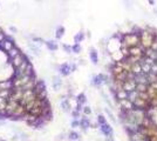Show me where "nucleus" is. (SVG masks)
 <instances>
[{"label": "nucleus", "mask_w": 157, "mask_h": 141, "mask_svg": "<svg viewBox=\"0 0 157 141\" xmlns=\"http://www.w3.org/2000/svg\"><path fill=\"white\" fill-rule=\"evenodd\" d=\"M86 39V33L83 31H80L74 35V44H80Z\"/></svg>", "instance_id": "15"}, {"label": "nucleus", "mask_w": 157, "mask_h": 141, "mask_svg": "<svg viewBox=\"0 0 157 141\" xmlns=\"http://www.w3.org/2000/svg\"><path fill=\"white\" fill-rule=\"evenodd\" d=\"M46 47H47V50L48 51H51V52H56L58 51V48H59V46L56 44V41L55 40H46Z\"/></svg>", "instance_id": "10"}, {"label": "nucleus", "mask_w": 157, "mask_h": 141, "mask_svg": "<svg viewBox=\"0 0 157 141\" xmlns=\"http://www.w3.org/2000/svg\"><path fill=\"white\" fill-rule=\"evenodd\" d=\"M28 139H29V138H28V135H27L26 133H19V140L27 141Z\"/></svg>", "instance_id": "27"}, {"label": "nucleus", "mask_w": 157, "mask_h": 141, "mask_svg": "<svg viewBox=\"0 0 157 141\" xmlns=\"http://www.w3.org/2000/svg\"><path fill=\"white\" fill-rule=\"evenodd\" d=\"M86 36H87L88 39H90V38H92V33H90L89 31H87V32H86Z\"/></svg>", "instance_id": "32"}, {"label": "nucleus", "mask_w": 157, "mask_h": 141, "mask_svg": "<svg viewBox=\"0 0 157 141\" xmlns=\"http://www.w3.org/2000/svg\"><path fill=\"white\" fill-rule=\"evenodd\" d=\"M90 85L95 88H101L103 86V82H102V80H101L99 74H93L92 75V78H90Z\"/></svg>", "instance_id": "9"}, {"label": "nucleus", "mask_w": 157, "mask_h": 141, "mask_svg": "<svg viewBox=\"0 0 157 141\" xmlns=\"http://www.w3.org/2000/svg\"><path fill=\"white\" fill-rule=\"evenodd\" d=\"M70 127L72 128H78L80 127V120H72V122H70Z\"/></svg>", "instance_id": "26"}, {"label": "nucleus", "mask_w": 157, "mask_h": 141, "mask_svg": "<svg viewBox=\"0 0 157 141\" xmlns=\"http://www.w3.org/2000/svg\"><path fill=\"white\" fill-rule=\"evenodd\" d=\"M24 62H25V59H24V53H21V54L17 55L15 58L11 59V60H9V65H11L14 70H17V68H19Z\"/></svg>", "instance_id": "6"}, {"label": "nucleus", "mask_w": 157, "mask_h": 141, "mask_svg": "<svg viewBox=\"0 0 157 141\" xmlns=\"http://www.w3.org/2000/svg\"><path fill=\"white\" fill-rule=\"evenodd\" d=\"M96 122L99 123L100 126H102V125L108 123V120H107V118H105V114H102V113H97V115H96Z\"/></svg>", "instance_id": "18"}, {"label": "nucleus", "mask_w": 157, "mask_h": 141, "mask_svg": "<svg viewBox=\"0 0 157 141\" xmlns=\"http://www.w3.org/2000/svg\"><path fill=\"white\" fill-rule=\"evenodd\" d=\"M59 73L62 77H69L72 74V68H70V62H63L58 67Z\"/></svg>", "instance_id": "7"}, {"label": "nucleus", "mask_w": 157, "mask_h": 141, "mask_svg": "<svg viewBox=\"0 0 157 141\" xmlns=\"http://www.w3.org/2000/svg\"><path fill=\"white\" fill-rule=\"evenodd\" d=\"M67 139L69 141H80L81 140V135H80V133L75 132V131H70L67 134Z\"/></svg>", "instance_id": "14"}, {"label": "nucleus", "mask_w": 157, "mask_h": 141, "mask_svg": "<svg viewBox=\"0 0 157 141\" xmlns=\"http://www.w3.org/2000/svg\"><path fill=\"white\" fill-rule=\"evenodd\" d=\"M82 113H83V115H86V116H90V115L93 114V109H92L89 106H85Z\"/></svg>", "instance_id": "22"}, {"label": "nucleus", "mask_w": 157, "mask_h": 141, "mask_svg": "<svg viewBox=\"0 0 157 141\" xmlns=\"http://www.w3.org/2000/svg\"><path fill=\"white\" fill-rule=\"evenodd\" d=\"M9 32H11V33H13V34H17L18 28L15 26H9Z\"/></svg>", "instance_id": "29"}, {"label": "nucleus", "mask_w": 157, "mask_h": 141, "mask_svg": "<svg viewBox=\"0 0 157 141\" xmlns=\"http://www.w3.org/2000/svg\"><path fill=\"white\" fill-rule=\"evenodd\" d=\"M62 50L67 53V54L73 53V51H72V46H69L68 44H62Z\"/></svg>", "instance_id": "24"}, {"label": "nucleus", "mask_w": 157, "mask_h": 141, "mask_svg": "<svg viewBox=\"0 0 157 141\" xmlns=\"http://www.w3.org/2000/svg\"><path fill=\"white\" fill-rule=\"evenodd\" d=\"M78 65L76 64V62H74V61L70 62V68H72V73L76 72V70H78Z\"/></svg>", "instance_id": "28"}, {"label": "nucleus", "mask_w": 157, "mask_h": 141, "mask_svg": "<svg viewBox=\"0 0 157 141\" xmlns=\"http://www.w3.org/2000/svg\"><path fill=\"white\" fill-rule=\"evenodd\" d=\"M62 85H63V81H62V79L60 78V75H54V77H53V80H52L53 89H54L55 92H58V91L61 89Z\"/></svg>", "instance_id": "8"}, {"label": "nucleus", "mask_w": 157, "mask_h": 141, "mask_svg": "<svg viewBox=\"0 0 157 141\" xmlns=\"http://www.w3.org/2000/svg\"><path fill=\"white\" fill-rule=\"evenodd\" d=\"M121 44H122L123 47H127V48H134V47H137V46H141V38L140 34L137 33H132V32H129V33H123V38L121 40Z\"/></svg>", "instance_id": "1"}, {"label": "nucleus", "mask_w": 157, "mask_h": 141, "mask_svg": "<svg viewBox=\"0 0 157 141\" xmlns=\"http://www.w3.org/2000/svg\"><path fill=\"white\" fill-rule=\"evenodd\" d=\"M65 32H66V28L62 26V25H59L55 29V39L56 40H61L65 35Z\"/></svg>", "instance_id": "12"}, {"label": "nucleus", "mask_w": 157, "mask_h": 141, "mask_svg": "<svg viewBox=\"0 0 157 141\" xmlns=\"http://www.w3.org/2000/svg\"><path fill=\"white\" fill-rule=\"evenodd\" d=\"M11 140H12V141H18V140H19V136L14 135V136H12V138H11Z\"/></svg>", "instance_id": "31"}, {"label": "nucleus", "mask_w": 157, "mask_h": 141, "mask_svg": "<svg viewBox=\"0 0 157 141\" xmlns=\"http://www.w3.org/2000/svg\"><path fill=\"white\" fill-rule=\"evenodd\" d=\"M137 99H139V92H137V91H132V92H130V93L128 94V100H130L132 104H134Z\"/></svg>", "instance_id": "20"}, {"label": "nucleus", "mask_w": 157, "mask_h": 141, "mask_svg": "<svg viewBox=\"0 0 157 141\" xmlns=\"http://www.w3.org/2000/svg\"><path fill=\"white\" fill-rule=\"evenodd\" d=\"M27 46H28V50L31 51V53H33V54L36 55V57H39V55H40V48H39L38 46H35L33 43H28Z\"/></svg>", "instance_id": "17"}, {"label": "nucleus", "mask_w": 157, "mask_h": 141, "mask_svg": "<svg viewBox=\"0 0 157 141\" xmlns=\"http://www.w3.org/2000/svg\"><path fill=\"white\" fill-rule=\"evenodd\" d=\"M100 132L105 138H114V128L110 123L100 126Z\"/></svg>", "instance_id": "3"}, {"label": "nucleus", "mask_w": 157, "mask_h": 141, "mask_svg": "<svg viewBox=\"0 0 157 141\" xmlns=\"http://www.w3.org/2000/svg\"><path fill=\"white\" fill-rule=\"evenodd\" d=\"M154 13H155V14L157 15V6H156V7H154Z\"/></svg>", "instance_id": "34"}, {"label": "nucleus", "mask_w": 157, "mask_h": 141, "mask_svg": "<svg viewBox=\"0 0 157 141\" xmlns=\"http://www.w3.org/2000/svg\"><path fill=\"white\" fill-rule=\"evenodd\" d=\"M78 65H82V66H86L87 65V62H86V60L85 59H81V60H78Z\"/></svg>", "instance_id": "30"}, {"label": "nucleus", "mask_w": 157, "mask_h": 141, "mask_svg": "<svg viewBox=\"0 0 157 141\" xmlns=\"http://www.w3.org/2000/svg\"><path fill=\"white\" fill-rule=\"evenodd\" d=\"M32 41L33 43H38V44H45L46 40H44L42 38H39V36H33L32 38Z\"/></svg>", "instance_id": "25"}, {"label": "nucleus", "mask_w": 157, "mask_h": 141, "mask_svg": "<svg viewBox=\"0 0 157 141\" xmlns=\"http://www.w3.org/2000/svg\"><path fill=\"white\" fill-rule=\"evenodd\" d=\"M75 100H76V104H80V105L82 106H86V104H87V95L82 92V93H78V95L75 97Z\"/></svg>", "instance_id": "13"}, {"label": "nucleus", "mask_w": 157, "mask_h": 141, "mask_svg": "<svg viewBox=\"0 0 157 141\" xmlns=\"http://www.w3.org/2000/svg\"><path fill=\"white\" fill-rule=\"evenodd\" d=\"M156 64H157V61H156Z\"/></svg>", "instance_id": "36"}, {"label": "nucleus", "mask_w": 157, "mask_h": 141, "mask_svg": "<svg viewBox=\"0 0 157 141\" xmlns=\"http://www.w3.org/2000/svg\"><path fill=\"white\" fill-rule=\"evenodd\" d=\"M21 53H22V52L20 51V48H19L17 45H15V46H14V47H13V48H12V50H11V51H9L8 53H7V55H8V59L11 60V59L15 58L17 55H19V54H21Z\"/></svg>", "instance_id": "16"}, {"label": "nucleus", "mask_w": 157, "mask_h": 141, "mask_svg": "<svg viewBox=\"0 0 157 141\" xmlns=\"http://www.w3.org/2000/svg\"><path fill=\"white\" fill-rule=\"evenodd\" d=\"M70 115H72V118H73L74 120H80V119H81V113L78 112V111H75V109H73V111L70 112Z\"/></svg>", "instance_id": "23"}, {"label": "nucleus", "mask_w": 157, "mask_h": 141, "mask_svg": "<svg viewBox=\"0 0 157 141\" xmlns=\"http://www.w3.org/2000/svg\"><path fill=\"white\" fill-rule=\"evenodd\" d=\"M72 51H73L74 54H80V53L82 52V47H81L80 44H74L72 46Z\"/></svg>", "instance_id": "21"}, {"label": "nucleus", "mask_w": 157, "mask_h": 141, "mask_svg": "<svg viewBox=\"0 0 157 141\" xmlns=\"http://www.w3.org/2000/svg\"><path fill=\"white\" fill-rule=\"evenodd\" d=\"M88 54H89V59H90L92 64H93L94 66H97V65H99V60H100L97 50H96L95 47L90 46V47H89V50H88Z\"/></svg>", "instance_id": "4"}, {"label": "nucleus", "mask_w": 157, "mask_h": 141, "mask_svg": "<svg viewBox=\"0 0 157 141\" xmlns=\"http://www.w3.org/2000/svg\"><path fill=\"white\" fill-rule=\"evenodd\" d=\"M148 2L151 5V6H154V7H155V5H156V2H155V1H152V0H149Z\"/></svg>", "instance_id": "33"}, {"label": "nucleus", "mask_w": 157, "mask_h": 141, "mask_svg": "<svg viewBox=\"0 0 157 141\" xmlns=\"http://www.w3.org/2000/svg\"><path fill=\"white\" fill-rule=\"evenodd\" d=\"M0 141H6L5 139H0Z\"/></svg>", "instance_id": "35"}, {"label": "nucleus", "mask_w": 157, "mask_h": 141, "mask_svg": "<svg viewBox=\"0 0 157 141\" xmlns=\"http://www.w3.org/2000/svg\"><path fill=\"white\" fill-rule=\"evenodd\" d=\"M90 126H92V120L86 115L81 116V119H80V128H81V131L83 133H87L88 129L90 128Z\"/></svg>", "instance_id": "5"}, {"label": "nucleus", "mask_w": 157, "mask_h": 141, "mask_svg": "<svg viewBox=\"0 0 157 141\" xmlns=\"http://www.w3.org/2000/svg\"><path fill=\"white\" fill-rule=\"evenodd\" d=\"M149 85H145V84H136V91L139 93H145L148 92Z\"/></svg>", "instance_id": "19"}, {"label": "nucleus", "mask_w": 157, "mask_h": 141, "mask_svg": "<svg viewBox=\"0 0 157 141\" xmlns=\"http://www.w3.org/2000/svg\"><path fill=\"white\" fill-rule=\"evenodd\" d=\"M103 112H105V115L108 116V119L112 121L113 125H117V120H116V118H115V115H114L113 111H112L109 107H105V108H103Z\"/></svg>", "instance_id": "11"}, {"label": "nucleus", "mask_w": 157, "mask_h": 141, "mask_svg": "<svg viewBox=\"0 0 157 141\" xmlns=\"http://www.w3.org/2000/svg\"><path fill=\"white\" fill-rule=\"evenodd\" d=\"M60 107L63 113H70L72 112V105H70V99L67 95H62L60 100Z\"/></svg>", "instance_id": "2"}]
</instances>
